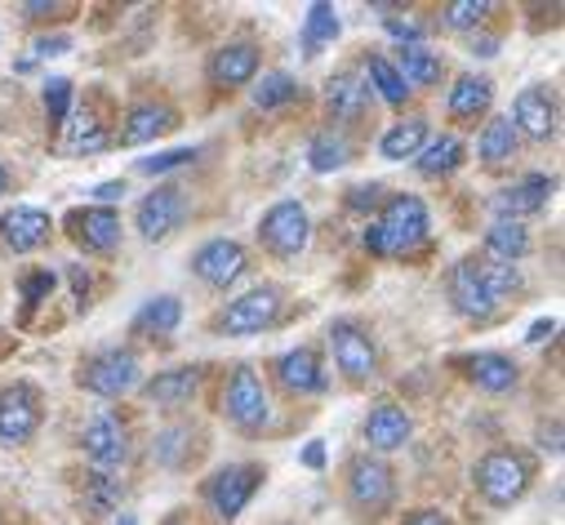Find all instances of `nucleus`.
<instances>
[{"label": "nucleus", "instance_id": "obj_1", "mask_svg": "<svg viewBox=\"0 0 565 525\" xmlns=\"http://www.w3.org/2000/svg\"><path fill=\"white\" fill-rule=\"evenodd\" d=\"M433 236V218H428V205H423L418 196H392L383 205V214L365 227V249L387 258V254H414L423 249Z\"/></svg>", "mask_w": 565, "mask_h": 525}, {"label": "nucleus", "instance_id": "obj_2", "mask_svg": "<svg viewBox=\"0 0 565 525\" xmlns=\"http://www.w3.org/2000/svg\"><path fill=\"white\" fill-rule=\"evenodd\" d=\"M472 481H477V490L486 494V503L512 507V503L530 490V481H534V459L521 454V450H494V454H486V459L477 463Z\"/></svg>", "mask_w": 565, "mask_h": 525}, {"label": "nucleus", "instance_id": "obj_3", "mask_svg": "<svg viewBox=\"0 0 565 525\" xmlns=\"http://www.w3.org/2000/svg\"><path fill=\"white\" fill-rule=\"evenodd\" d=\"M76 378L85 392H94V397H125V392H134L143 383V365H138V356L129 347H111V352L89 356Z\"/></svg>", "mask_w": 565, "mask_h": 525}, {"label": "nucleus", "instance_id": "obj_4", "mask_svg": "<svg viewBox=\"0 0 565 525\" xmlns=\"http://www.w3.org/2000/svg\"><path fill=\"white\" fill-rule=\"evenodd\" d=\"M308 236H312V218L299 201H276L258 223V240L276 258H295L299 249H308Z\"/></svg>", "mask_w": 565, "mask_h": 525}, {"label": "nucleus", "instance_id": "obj_5", "mask_svg": "<svg viewBox=\"0 0 565 525\" xmlns=\"http://www.w3.org/2000/svg\"><path fill=\"white\" fill-rule=\"evenodd\" d=\"M223 410H227V419H232L241 432H258V428H267V419H271V401H267L263 378H258L249 365H236V369H232Z\"/></svg>", "mask_w": 565, "mask_h": 525}, {"label": "nucleus", "instance_id": "obj_6", "mask_svg": "<svg viewBox=\"0 0 565 525\" xmlns=\"http://www.w3.org/2000/svg\"><path fill=\"white\" fill-rule=\"evenodd\" d=\"M348 499H352V507L365 512L370 521L383 516V512L392 507V499H396L392 468H387L383 459H370V454L352 459V468H348Z\"/></svg>", "mask_w": 565, "mask_h": 525}, {"label": "nucleus", "instance_id": "obj_7", "mask_svg": "<svg viewBox=\"0 0 565 525\" xmlns=\"http://www.w3.org/2000/svg\"><path fill=\"white\" fill-rule=\"evenodd\" d=\"M41 428V392L32 383H10L0 387V441L6 446H28Z\"/></svg>", "mask_w": 565, "mask_h": 525}, {"label": "nucleus", "instance_id": "obj_8", "mask_svg": "<svg viewBox=\"0 0 565 525\" xmlns=\"http://www.w3.org/2000/svg\"><path fill=\"white\" fill-rule=\"evenodd\" d=\"M330 352H334V365L356 383L379 369V347H374V339L361 321H348V317L334 321L330 325Z\"/></svg>", "mask_w": 565, "mask_h": 525}, {"label": "nucleus", "instance_id": "obj_9", "mask_svg": "<svg viewBox=\"0 0 565 525\" xmlns=\"http://www.w3.org/2000/svg\"><path fill=\"white\" fill-rule=\"evenodd\" d=\"M258 481H263V468H254V463H227L223 472H214V481H210V503H214V512H218L223 521H236V516L245 512V503L254 499Z\"/></svg>", "mask_w": 565, "mask_h": 525}, {"label": "nucleus", "instance_id": "obj_10", "mask_svg": "<svg viewBox=\"0 0 565 525\" xmlns=\"http://www.w3.org/2000/svg\"><path fill=\"white\" fill-rule=\"evenodd\" d=\"M183 218H188V196H183V188H170V183L148 192L143 201H138V214H134L138 232H143L148 240H166Z\"/></svg>", "mask_w": 565, "mask_h": 525}, {"label": "nucleus", "instance_id": "obj_11", "mask_svg": "<svg viewBox=\"0 0 565 525\" xmlns=\"http://www.w3.org/2000/svg\"><path fill=\"white\" fill-rule=\"evenodd\" d=\"M245 249L236 245V240H227V236H218V240H205L196 254H192V272L205 281V286H214V290H227L232 281H241V272H245Z\"/></svg>", "mask_w": 565, "mask_h": 525}, {"label": "nucleus", "instance_id": "obj_12", "mask_svg": "<svg viewBox=\"0 0 565 525\" xmlns=\"http://www.w3.org/2000/svg\"><path fill=\"white\" fill-rule=\"evenodd\" d=\"M276 317H280V290L258 286V290H249V294L232 299L218 325H223L227 334H263Z\"/></svg>", "mask_w": 565, "mask_h": 525}, {"label": "nucleus", "instance_id": "obj_13", "mask_svg": "<svg viewBox=\"0 0 565 525\" xmlns=\"http://www.w3.org/2000/svg\"><path fill=\"white\" fill-rule=\"evenodd\" d=\"M508 120H512L516 135H525V139H534V143H547V139L556 135V98H552L543 85H530V89L516 94Z\"/></svg>", "mask_w": 565, "mask_h": 525}, {"label": "nucleus", "instance_id": "obj_14", "mask_svg": "<svg viewBox=\"0 0 565 525\" xmlns=\"http://www.w3.org/2000/svg\"><path fill=\"white\" fill-rule=\"evenodd\" d=\"M67 227L76 236V245H85L89 254H111L120 245V214L107 205H89V210H72Z\"/></svg>", "mask_w": 565, "mask_h": 525}, {"label": "nucleus", "instance_id": "obj_15", "mask_svg": "<svg viewBox=\"0 0 565 525\" xmlns=\"http://www.w3.org/2000/svg\"><path fill=\"white\" fill-rule=\"evenodd\" d=\"M450 299H455V308H459L463 317H472V321H490V317L499 312V303L490 299V290H486V281H481V262H477V258L455 262V272H450Z\"/></svg>", "mask_w": 565, "mask_h": 525}, {"label": "nucleus", "instance_id": "obj_16", "mask_svg": "<svg viewBox=\"0 0 565 525\" xmlns=\"http://www.w3.org/2000/svg\"><path fill=\"white\" fill-rule=\"evenodd\" d=\"M81 446H85V454L94 459L98 472L120 468V463L129 459V437H125V428H120L111 415H94V419L85 424V432H81Z\"/></svg>", "mask_w": 565, "mask_h": 525}, {"label": "nucleus", "instance_id": "obj_17", "mask_svg": "<svg viewBox=\"0 0 565 525\" xmlns=\"http://www.w3.org/2000/svg\"><path fill=\"white\" fill-rule=\"evenodd\" d=\"M50 232H54V223H50V214L36 210V205H14L6 218H0V236H6V245H10L14 254L41 249V245L50 240Z\"/></svg>", "mask_w": 565, "mask_h": 525}, {"label": "nucleus", "instance_id": "obj_18", "mask_svg": "<svg viewBox=\"0 0 565 525\" xmlns=\"http://www.w3.org/2000/svg\"><path fill=\"white\" fill-rule=\"evenodd\" d=\"M276 378L286 383L290 392H299V397H312V392H326V365H321V352L317 347H295L276 361Z\"/></svg>", "mask_w": 565, "mask_h": 525}, {"label": "nucleus", "instance_id": "obj_19", "mask_svg": "<svg viewBox=\"0 0 565 525\" xmlns=\"http://www.w3.org/2000/svg\"><path fill=\"white\" fill-rule=\"evenodd\" d=\"M552 188H556V183H552L547 174H525L521 183H512V188H503V192L494 196V214L521 223L525 214H539V210L547 205Z\"/></svg>", "mask_w": 565, "mask_h": 525}, {"label": "nucleus", "instance_id": "obj_20", "mask_svg": "<svg viewBox=\"0 0 565 525\" xmlns=\"http://www.w3.org/2000/svg\"><path fill=\"white\" fill-rule=\"evenodd\" d=\"M254 76H258V50H254L249 41L223 45L218 54H210V81H214L218 89H241V85H249Z\"/></svg>", "mask_w": 565, "mask_h": 525}, {"label": "nucleus", "instance_id": "obj_21", "mask_svg": "<svg viewBox=\"0 0 565 525\" xmlns=\"http://www.w3.org/2000/svg\"><path fill=\"white\" fill-rule=\"evenodd\" d=\"M409 432H414L409 415H405L401 406H392V401H379V406L365 415V441H370L379 454L401 450V446L409 441Z\"/></svg>", "mask_w": 565, "mask_h": 525}, {"label": "nucleus", "instance_id": "obj_22", "mask_svg": "<svg viewBox=\"0 0 565 525\" xmlns=\"http://www.w3.org/2000/svg\"><path fill=\"white\" fill-rule=\"evenodd\" d=\"M174 107H166V103H138L129 116H125V125H120V148H143V143H152L157 135H166V129H174Z\"/></svg>", "mask_w": 565, "mask_h": 525}, {"label": "nucleus", "instance_id": "obj_23", "mask_svg": "<svg viewBox=\"0 0 565 525\" xmlns=\"http://www.w3.org/2000/svg\"><path fill=\"white\" fill-rule=\"evenodd\" d=\"M468 378L481 387V392H512L516 387V378H521V369H516V361L512 356H503V352H477V356H468Z\"/></svg>", "mask_w": 565, "mask_h": 525}, {"label": "nucleus", "instance_id": "obj_24", "mask_svg": "<svg viewBox=\"0 0 565 525\" xmlns=\"http://www.w3.org/2000/svg\"><path fill=\"white\" fill-rule=\"evenodd\" d=\"M326 103H330L334 120H361L365 103H370V85L361 81V72H339L326 85Z\"/></svg>", "mask_w": 565, "mask_h": 525}, {"label": "nucleus", "instance_id": "obj_25", "mask_svg": "<svg viewBox=\"0 0 565 525\" xmlns=\"http://www.w3.org/2000/svg\"><path fill=\"white\" fill-rule=\"evenodd\" d=\"M392 67L405 81V89H428L441 81V54H433L428 45H401Z\"/></svg>", "mask_w": 565, "mask_h": 525}, {"label": "nucleus", "instance_id": "obj_26", "mask_svg": "<svg viewBox=\"0 0 565 525\" xmlns=\"http://www.w3.org/2000/svg\"><path fill=\"white\" fill-rule=\"evenodd\" d=\"M423 143H428V120L409 116V120H396L379 139V152H383V161H414L423 152Z\"/></svg>", "mask_w": 565, "mask_h": 525}, {"label": "nucleus", "instance_id": "obj_27", "mask_svg": "<svg viewBox=\"0 0 565 525\" xmlns=\"http://www.w3.org/2000/svg\"><path fill=\"white\" fill-rule=\"evenodd\" d=\"M490 98H494V85L486 76H459L450 98H446V107H450L455 120H477L490 107Z\"/></svg>", "mask_w": 565, "mask_h": 525}, {"label": "nucleus", "instance_id": "obj_28", "mask_svg": "<svg viewBox=\"0 0 565 525\" xmlns=\"http://www.w3.org/2000/svg\"><path fill=\"white\" fill-rule=\"evenodd\" d=\"M143 397L157 406H183L196 397V369H166L143 383Z\"/></svg>", "mask_w": 565, "mask_h": 525}, {"label": "nucleus", "instance_id": "obj_29", "mask_svg": "<svg viewBox=\"0 0 565 525\" xmlns=\"http://www.w3.org/2000/svg\"><path fill=\"white\" fill-rule=\"evenodd\" d=\"M486 249L494 262H516L530 254V232L525 223H512V218H494L490 232H486Z\"/></svg>", "mask_w": 565, "mask_h": 525}, {"label": "nucleus", "instance_id": "obj_30", "mask_svg": "<svg viewBox=\"0 0 565 525\" xmlns=\"http://www.w3.org/2000/svg\"><path fill=\"white\" fill-rule=\"evenodd\" d=\"M348 161H352V143H348V135H339V129H321V135L308 143V165L317 174H334Z\"/></svg>", "mask_w": 565, "mask_h": 525}, {"label": "nucleus", "instance_id": "obj_31", "mask_svg": "<svg viewBox=\"0 0 565 525\" xmlns=\"http://www.w3.org/2000/svg\"><path fill=\"white\" fill-rule=\"evenodd\" d=\"M477 152H481V161H486V165H503V161H512V157H516V129H512V120H508V116H494V120L481 129Z\"/></svg>", "mask_w": 565, "mask_h": 525}, {"label": "nucleus", "instance_id": "obj_32", "mask_svg": "<svg viewBox=\"0 0 565 525\" xmlns=\"http://www.w3.org/2000/svg\"><path fill=\"white\" fill-rule=\"evenodd\" d=\"M459 161H463V143H459L455 135H441V139H433V143H423V152H418V174L441 179V174L459 170Z\"/></svg>", "mask_w": 565, "mask_h": 525}, {"label": "nucleus", "instance_id": "obj_33", "mask_svg": "<svg viewBox=\"0 0 565 525\" xmlns=\"http://www.w3.org/2000/svg\"><path fill=\"white\" fill-rule=\"evenodd\" d=\"M179 321H183V303L174 294H161V299L143 303V312L134 317V330L138 334H170V330H179Z\"/></svg>", "mask_w": 565, "mask_h": 525}, {"label": "nucleus", "instance_id": "obj_34", "mask_svg": "<svg viewBox=\"0 0 565 525\" xmlns=\"http://www.w3.org/2000/svg\"><path fill=\"white\" fill-rule=\"evenodd\" d=\"M339 10L334 6H308V19H303V50H308V58H317L321 54V45H330L334 36H339Z\"/></svg>", "mask_w": 565, "mask_h": 525}, {"label": "nucleus", "instance_id": "obj_35", "mask_svg": "<svg viewBox=\"0 0 565 525\" xmlns=\"http://www.w3.org/2000/svg\"><path fill=\"white\" fill-rule=\"evenodd\" d=\"M299 98V81L290 72H267L258 85H254V107L271 111V107H286Z\"/></svg>", "mask_w": 565, "mask_h": 525}, {"label": "nucleus", "instance_id": "obj_36", "mask_svg": "<svg viewBox=\"0 0 565 525\" xmlns=\"http://www.w3.org/2000/svg\"><path fill=\"white\" fill-rule=\"evenodd\" d=\"M365 72H370V85L383 94V103H392V107H401L405 103V81L396 76V67H392V58H383V54H365Z\"/></svg>", "mask_w": 565, "mask_h": 525}, {"label": "nucleus", "instance_id": "obj_37", "mask_svg": "<svg viewBox=\"0 0 565 525\" xmlns=\"http://www.w3.org/2000/svg\"><path fill=\"white\" fill-rule=\"evenodd\" d=\"M477 262H481V281H486L494 303H503L508 294L521 290V272L512 268V262H494V258H477Z\"/></svg>", "mask_w": 565, "mask_h": 525}, {"label": "nucleus", "instance_id": "obj_38", "mask_svg": "<svg viewBox=\"0 0 565 525\" xmlns=\"http://www.w3.org/2000/svg\"><path fill=\"white\" fill-rule=\"evenodd\" d=\"M67 148H72V152H103V148H107V129L98 125V116H94V111H76Z\"/></svg>", "mask_w": 565, "mask_h": 525}, {"label": "nucleus", "instance_id": "obj_39", "mask_svg": "<svg viewBox=\"0 0 565 525\" xmlns=\"http://www.w3.org/2000/svg\"><path fill=\"white\" fill-rule=\"evenodd\" d=\"M116 503H120V481H111L107 472H89L85 476V507L98 512V516H107Z\"/></svg>", "mask_w": 565, "mask_h": 525}, {"label": "nucleus", "instance_id": "obj_40", "mask_svg": "<svg viewBox=\"0 0 565 525\" xmlns=\"http://www.w3.org/2000/svg\"><path fill=\"white\" fill-rule=\"evenodd\" d=\"M188 441H192V428H183V424H179V428H166V432L157 437V446H152L157 463H166V468H179V463L192 454V446H188Z\"/></svg>", "mask_w": 565, "mask_h": 525}, {"label": "nucleus", "instance_id": "obj_41", "mask_svg": "<svg viewBox=\"0 0 565 525\" xmlns=\"http://www.w3.org/2000/svg\"><path fill=\"white\" fill-rule=\"evenodd\" d=\"M490 10H494V6H486V0H459V6H446V28H455V32L481 28Z\"/></svg>", "mask_w": 565, "mask_h": 525}, {"label": "nucleus", "instance_id": "obj_42", "mask_svg": "<svg viewBox=\"0 0 565 525\" xmlns=\"http://www.w3.org/2000/svg\"><path fill=\"white\" fill-rule=\"evenodd\" d=\"M45 111H50L54 125H63L72 116V81H63V76L45 81Z\"/></svg>", "mask_w": 565, "mask_h": 525}, {"label": "nucleus", "instance_id": "obj_43", "mask_svg": "<svg viewBox=\"0 0 565 525\" xmlns=\"http://www.w3.org/2000/svg\"><path fill=\"white\" fill-rule=\"evenodd\" d=\"M188 161H196V148L157 152V157H148V161H138V170H143V174H170V170H179V165H188Z\"/></svg>", "mask_w": 565, "mask_h": 525}, {"label": "nucleus", "instance_id": "obj_44", "mask_svg": "<svg viewBox=\"0 0 565 525\" xmlns=\"http://www.w3.org/2000/svg\"><path fill=\"white\" fill-rule=\"evenodd\" d=\"M383 28H387V36H396L401 45H423V28H418L414 19H405V14L383 19Z\"/></svg>", "mask_w": 565, "mask_h": 525}, {"label": "nucleus", "instance_id": "obj_45", "mask_svg": "<svg viewBox=\"0 0 565 525\" xmlns=\"http://www.w3.org/2000/svg\"><path fill=\"white\" fill-rule=\"evenodd\" d=\"M54 286H58V277L45 268V272H36V277L23 281V299H28V303H41L45 294H54Z\"/></svg>", "mask_w": 565, "mask_h": 525}, {"label": "nucleus", "instance_id": "obj_46", "mask_svg": "<svg viewBox=\"0 0 565 525\" xmlns=\"http://www.w3.org/2000/svg\"><path fill=\"white\" fill-rule=\"evenodd\" d=\"M379 192H383L379 183H361V188L348 192V205H352V210H374V205H379Z\"/></svg>", "mask_w": 565, "mask_h": 525}, {"label": "nucleus", "instance_id": "obj_47", "mask_svg": "<svg viewBox=\"0 0 565 525\" xmlns=\"http://www.w3.org/2000/svg\"><path fill=\"white\" fill-rule=\"evenodd\" d=\"M72 50V36H41L36 41V58H54V54H67Z\"/></svg>", "mask_w": 565, "mask_h": 525}, {"label": "nucleus", "instance_id": "obj_48", "mask_svg": "<svg viewBox=\"0 0 565 525\" xmlns=\"http://www.w3.org/2000/svg\"><path fill=\"white\" fill-rule=\"evenodd\" d=\"M125 192H129V188H125V179H116V183H98V188H94V196H98L107 210H111V201H120Z\"/></svg>", "mask_w": 565, "mask_h": 525}, {"label": "nucleus", "instance_id": "obj_49", "mask_svg": "<svg viewBox=\"0 0 565 525\" xmlns=\"http://www.w3.org/2000/svg\"><path fill=\"white\" fill-rule=\"evenodd\" d=\"M405 525H450V521H446L441 512H433V507H423V512H409Z\"/></svg>", "mask_w": 565, "mask_h": 525}, {"label": "nucleus", "instance_id": "obj_50", "mask_svg": "<svg viewBox=\"0 0 565 525\" xmlns=\"http://www.w3.org/2000/svg\"><path fill=\"white\" fill-rule=\"evenodd\" d=\"M552 330H556V321H552V317H543V321H534V325H530L525 343H547V334H552Z\"/></svg>", "mask_w": 565, "mask_h": 525}, {"label": "nucleus", "instance_id": "obj_51", "mask_svg": "<svg viewBox=\"0 0 565 525\" xmlns=\"http://www.w3.org/2000/svg\"><path fill=\"white\" fill-rule=\"evenodd\" d=\"M303 463H308V468H326V441H308Z\"/></svg>", "mask_w": 565, "mask_h": 525}, {"label": "nucleus", "instance_id": "obj_52", "mask_svg": "<svg viewBox=\"0 0 565 525\" xmlns=\"http://www.w3.org/2000/svg\"><path fill=\"white\" fill-rule=\"evenodd\" d=\"M72 290H76L81 299L89 294V272H85V268H72Z\"/></svg>", "mask_w": 565, "mask_h": 525}, {"label": "nucleus", "instance_id": "obj_53", "mask_svg": "<svg viewBox=\"0 0 565 525\" xmlns=\"http://www.w3.org/2000/svg\"><path fill=\"white\" fill-rule=\"evenodd\" d=\"M494 50H499L494 36H481V41H477V54H481V58H494Z\"/></svg>", "mask_w": 565, "mask_h": 525}, {"label": "nucleus", "instance_id": "obj_54", "mask_svg": "<svg viewBox=\"0 0 565 525\" xmlns=\"http://www.w3.org/2000/svg\"><path fill=\"white\" fill-rule=\"evenodd\" d=\"M116 525H138V521H134L129 512H120V516H116Z\"/></svg>", "mask_w": 565, "mask_h": 525}, {"label": "nucleus", "instance_id": "obj_55", "mask_svg": "<svg viewBox=\"0 0 565 525\" xmlns=\"http://www.w3.org/2000/svg\"><path fill=\"white\" fill-rule=\"evenodd\" d=\"M6 188H10V174H6V170H0V196H6Z\"/></svg>", "mask_w": 565, "mask_h": 525}, {"label": "nucleus", "instance_id": "obj_56", "mask_svg": "<svg viewBox=\"0 0 565 525\" xmlns=\"http://www.w3.org/2000/svg\"><path fill=\"white\" fill-rule=\"evenodd\" d=\"M170 525H179V521H170Z\"/></svg>", "mask_w": 565, "mask_h": 525}]
</instances>
